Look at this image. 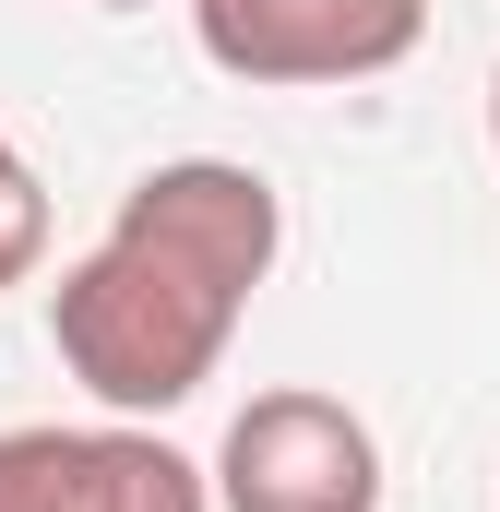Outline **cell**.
Wrapping results in <instances>:
<instances>
[{
  "mask_svg": "<svg viewBox=\"0 0 500 512\" xmlns=\"http://www.w3.org/2000/svg\"><path fill=\"white\" fill-rule=\"evenodd\" d=\"M215 501L227 512H381V441L346 393H250L215 453Z\"/></svg>",
  "mask_w": 500,
  "mask_h": 512,
  "instance_id": "obj_2",
  "label": "cell"
},
{
  "mask_svg": "<svg viewBox=\"0 0 500 512\" xmlns=\"http://www.w3.org/2000/svg\"><path fill=\"white\" fill-rule=\"evenodd\" d=\"M0 512H215V477L155 429H0Z\"/></svg>",
  "mask_w": 500,
  "mask_h": 512,
  "instance_id": "obj_4",
  "label": "cell"
},
{
  "mask_svg": "<svg viewBox=\"0 0 500 512\" xmlns=\"http://www.w3.org/2000/svg\"><path fill=\"white\" fill-rule=\"evenodd\" d=\"M96 12H143V0H96Z\"/></svg>",
  "mask_w": 500,
  "mask_h": 512,
  "instance_id": "obj_7",
  "label": "cell"
},
{
  "mask_svg": "<svg viewBox=\"0 0 500 512\" xmlns=\"http://www.w3.org/2000/svg\"><path fill=\"white\" fill-rule=\"evenodd\" d=\"M286 251V203L239 155H167L108 215V239L48 286V346L108 417H167L215 382L250 286Z\"/></svg>",
  "mask_w": 500,
  "mask_h": 512,
  "instance_id": "obj_1",
  "label": "cell"
},
{
  "mask_svg": "<svg viewBox=\"0 0 500 512\" xmlns=\"http://www.w3.org/2000/svg\"><path fill=\"white\" fill-rule=\"evenodd\" d=\"M191 36L227 84H370L417 60L429 0H191Z\"/></svg>",
  "mask_w": 500,
  "mask_h": 512,
  "instance_id": "obj_3",
  "label": "cell"
},
{
  "mask_svg": "<svg viewBox=\"0 0 500 512\" xmlns=\"http://www.w3.org/2000/svg\"><path fill=\"white\" fill-rule=\"evenodd\" d=\"M489 143H500V84H489Z\"/></svg>",
  "mask_w": 500,
  "mask_h": 512,
  "instance_id": "obj_6",
  "label": "cell"
},
{
  "mask_svg": "<svg viewBox=\"0 0 500 512\" xmlns=\"http://www.w3.org/2000/svg\"><path fill=\"white\" fill-rule=\"evenodd\" d=\"M36 262H48V191H36L24 143L0 131V286H24Z\"/></svg>",
  "mask_w": 500,
  "mask_h": 512,
  "instance_id": "obj_5",
  "label": "cell"
}]
</instances>
